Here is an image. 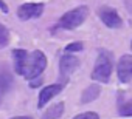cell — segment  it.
<instances>
[{
	"label": "cell",
	"instance_id": "6da1fadb",
	"mask_svg": "<svg viewBox=\"0 0 132 119\" xmlns=\"http://www.w3.org/2000/svg\"><path fill=\"white\" fill-rule=\"evenodd\" d=\"M16 71L22 74L25 79L37 77L47 67V57L42 51L36 49L33 53H27L25 49H14Z\"/></svg>",
	"mask_w": 132,
	"mask_h": 119
},
{
	"label": "cell",
	"instance_id": "7a4b0ae2",
	"mask_svg": "<svg viewBox=\"0 0 132 119\" xmlns=\"http://www.w3.org/2000/svg\"><path fill=\"white\" fill-rule=\"evenodd\" d=\"M112 54L106 49H101L98 57H96V62L92 71V79L98 81L101 84L109 82L110 79V73H112Z\"/></svg>",
	"mask_w": 132,
	"mask_h": 119
},
{
	"label": "cell",
	"instance_id": "3957f363",
	"mask_svg": "<svg viewBox=\"0 0 132 119\" xmlns=\"http://www.w3.org/2000/svg\"><path fill=\"white\" fill-rule=\"evenodd\" d=\"M89 16V9L87 6H79V8H75L69 13H65L61 20H59V26L64 28V29H75L78 28L79 25L84 23V20L87 19Z\"/></svg>",
	"mask_w": 132,
	"mask_h": 119
},
{
	"label": "cell",
	"instance_id": "277c9868",
	"mask_svg": "<svg viewBox=\"0 0 132 119\" xmlns=\"http://www.w3.org/2000/svg\"><path fill=\"white\" fill-rule=\"evenodd\" d=\"M98 14H100V19L103 20V23L106 25V26H109V28H120L121 25H123V20H121V17H120V14L113 9V8H109V6H103L100 11H98Z\"/></svg>",
	"mask_w": 132,
	"mask_h": 119
},
{
	"label": "cell",
	"instance_id": "5b68a950",
	"mask_svg": "<svg viewBox=\"0 0 132 119\" xmlns=\"http://www.w3.org/2000/svg\"><path fill=\"white\" fill-rule=\"evenodd\" d=\"M117 73L121 82H129L132 79V54H124L120 57L117 65Z\"/></svg>",
	"mask_w": 132,
	"mask_h": 119
},
{
	"label": "cell",
	"instance_id": "8992f818",
	"mask_svg": "<svg viewBox=\"0 0 132 119\" xmlns=\"http://www.w3.org/2000/svg\"><path fill=\"white\" fill-rule=\"evenodd\" d=\"M44 13V3H23L17 9V16L20 20L36 19Z\"/></svg>",
	"mask_w": 132,
	"mask_h": 119
},
{
	"label": "cell",
	"instance_id": "52a82bcc",
	"mask_svg": "<svg viewBox=\"0 0 132 119\" xmlns=\"http://www.w3.org/2000/svg\"><path fill=\"white\" fill-rule=\"evenodd\" d=\"M79 67V59L72 56V54H65L61 57L59 62V68H61V74L62 76H70L76 68Z\"/></svg>",
	"mask_w": 132,
	"mask_h": 119
},
{
	"label": "cell",
	"instance_id": "ba28073f",
	"mask_svg": "<svg viewBox=\"0 0 132 119\" xmlns=\"http://www.w3.org/2000/svg\"><path fill=\"white\" fill-rule=\"evenodd\" d=\"M61 90H62V85H59V84H54V85H48V87H45V88L40 91V94H39V104H37V107L42 108L50 99H53L56 94H59Z\"/></svg>",
	"mask_w": 132,
	"mask_h": 119
},
{
	"label": "cell",
	"instance_id": "9c48e42d",
	"mask_svg": "<svg viewBox=\"0 0 132 119\" xmlns=\"http://www.w3.org/2000/svg\"><path fill=\"white\" fill-rule=\"evenodd\" d=\"M100 93H101L100 85L93 84V85H90V87H87V88L84 90V93H82V96H81V102H82V104H89V102L95 101V99L100 96Z\"/></svg>",
	"mask_w": 132,
	"mask_h": 119
},
{
	"label": "cell",
	"instance_id": "30bf717a",
	"mask_svg": "<svg viewBox=\"0 0 132 119\" xmlns=\"http://www.w3.org/2000/svg\"><path fill=\"white\" fill-rule=\"evenodd\" d=\"M64 113V102H59V104H54L51 105L40 119H59Z\"/></svg>",
	"mask_w": 132,
	"mask_h": 119
},
{
	"label": "cell",
	"instance_id": "8fae6325",
	"mask_svg": "<svg viewBox=\"0 0 132 119\" xmlns=\"http://www.w3.org/2000/svg\"><path fill=\"white\" fill-rule=\"evenodd\" d=\"M10 85H11V77L8 74L0 73V99H2V96L8 91Z\"/></svg>",
	"mask_w": 132,
	"mask_h": 119
},
{
	"label": "cell",
	"instance_id": "7c38bea8",
	"mask_svg": "<svg viewBox=\"0 0 132 119\" xmlns=\"http://www.w3.org/2000/svg\"><path fill=\"white\" fill-rule=\"evenodd\" d=\"M8 42H10V33L3 25H0V48H5Z\"/></svg>",
	"mask_w": 132,
	"mask_h": 119
},
{
	"label": "cell",
	"instance_id": "4fadbf2b",
	"mask_svg": "<svg viewBox=\"0 0 132 119\" xmlns=\"http://www.w3.org/2000/svg\"><path fill=\"white\" fill-rule=\"evenodd\" d=\"M120 114L121 116H132V99L120 107Z\"/></svg>",
	"mask_w": 132,
	"mask_h": 119
},
{
	"label": "cell",
	"instance_id": "5bb4252c",
	"mask_svg": "<svg viewBox=\"0 0 132 119\" xmlns=\"http://www.w3.org/2000/svg\"><path fill=\"white\" fill-rule=\"evenodd\" d=\"M73 119H100V116L95 111H87V113H81V114L75 116Z\"/></svg>",
	"mask_w": 132,
	"mask_h": 119
},
{
	"label": "cell",
	"instance_id": "9a60e30c",
	"mask_svg": "<svg viewBox=\"0 0 132 119\" xmlns=\"http://www.w3.org/2000/svg\"><path fill=\"white\" fill-rule=\"evenodd\" d=\"M82 49V43L81 42H75V43H70L65 46V51L67 53H76V51H81Z\"/></svg>",
	"mask_w": 132,
	"mask_h": 119
},
{
	"label": "cell",
	"instance_id": "2e32d148",
	"mask_svg": "<svg viewBox=\"0 0 132 119\" xmlns=\"http://www.w3.org/2000/svg\"><path fill=\"white\" fill-rule=\"evenodd\" d=\"M124 5H126V8H127V11L132 14V0H124Z\"/></svg>",
	"mask_w": 132,
	"mask_h": 119
},
{
	"label": "cell",
	"instance_id": "e0dca14e",
	"mask_svg": "<svg viewBox=\"0 0 132 119\" xmlns=\"http://www.w3.org/2000/svg\"><path fill=\"white\" fill-rule=\"evenodd\" d=\"M0 9H2L3 13H8V6L3 3V0H0Z\"/></svg>",
	"mask_w": 132,
	"mask_h": 119
},
{
	"label": "cell",
	"instance_id": "ac0fdd59",
	"mask_svg": "<svg viewBox=\"0 0 132 119\" xmlns=\"http://www.w3.org/2000/svg\"><path fill=\"white\" fill-rule=\"evenodd\" d=\"M13 119H33V117H30V116H20V117H13Z\"/></svg>",
	"mask_w": 132,
	"mask_h": 119
},
{
	"label": "cell",
	"instance_id": "d6986e66",
	"mask_svg": "<svg viewBox=\"0 0 132 119\" xmlns=\"http://www.w3.org/2000/svg\"><path fill=\"white\" fill-rule=\"evenodd\" d=\"M130 49H132V42H130Z\"/></svg>",
	"mask_w": 132,
	"mask_h": 119
}]
</instances>
